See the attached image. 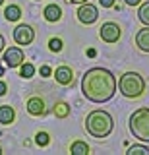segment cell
<instances>
[{
  "mask_svg": "<svg viewBox=\"0 0 149 155\" xmlns=\"http://www.w3.org/2000/svg\"><path fill=\"white\" fill-rule=\"evenodd\" d=\"M33 74H35V68H33V64H23L21 62V70H20V76L25 78V80H29V78H33Z\"/></svg>",
  "mask_w": 149,
  "mask_h": 155,
  "instance_id": "18",
  "label": "cell"
},
{
  "mask_svg": "<svg viewBox=\"0 0 149 155\" xmlns=\"http://www.w3.org/2000/svg\"><path fill=\"white\" fill-rule=\"evenodd\" d=\"M128 126L134 138H138L139 142H149V109L147 107L134 110Z\"/></svg>",
  "mask_w": 149,
  "mask_h": 155,
  "instance_id": "4",
  "label": "cell"
},
{
  "mask_svg": "<svg viewBox=\"0 0 149 155\" xmlns=\"http://www.w3.org/2000/svg\"><path fill=\"white\" fill-rule=\"evenodd\" d=\"M4 64H6L8 68H18L21 66V62L25 60V54H23V51L20 47H10L4 51Z\"/></svg>",
  "mask_w": 149,
  "mask_h": 155,
  "instance_id": "8",
  "label": "cell"
},
{
  "mask_svg": "<svg viewBox=\"0 0 149 155\" xmlns=\"http://www.w3.org/2000/svg\"><path fill=\"white\" fill-rule=\"evenodd\" d=\"M136 45L141 52H149V25H145L136 33Z\"/></svg>",
  "mask_w": 149,
  "mask_h": 155,
  "instance_id": "11",
  "label": "cell"
},
{
  "mask_svg": "<svg viewBox=\"0 0 149 155\" xmlns=\"http://www.w3.org/2000/svg\"><path fill=\"white\" fill-rule=\"evenodd\" d=\"M2 74H4V68H2V66H0V76H2Z\"/></svg>",
  "mask_w": 149,
  "mask_h": 155,
  "instance_id": "28",
  "label": "cell"
},
{
  "mask_svg": "<svg viewBox=\"0 0 149 155\" xmlns=\"http://www.w3.org/2000/svg\"><path fill=\"white\" fill-rule=\"evenodd\" d=\"M112 128H114L112 116L103 109L91 110L87 114V118H85V130H87V134L93 136V138H99V140L107 138V136L112 132Z\"/></svg>",
  "mask_w": 149,
  "mask_h": 155,
  "instance_id": "2",
  "label": "cell"
},
{
  "mask_svg": "<svg viewBox=\"0 0 149 155\" xmlns=\"http://www.w3.org/2000/svg\"><path fill=\"white\" fill-rule=\"evenodd\" d=\"M49 48H50L52 52H60L62 51V41H60L58 37H52L50 41H49Z\"/></svg>",
  "mask_w": 149,
  "mask_h": 155,
  "instance_id": "21",
  "label": "cell"
},
{
  "mask_svg": "<svg viewBox=\"0 0 149 155\" xmlns=\"http://www.w3.org/2000/svg\"><path fill=\"white\" fill-rule=\"evenodd\" d=\"M4 47H6V41H4V37H2V35H0V52L4 51Z\"/></svg>",
  "mask_w": 149,
  "mask_h": 155,
  "instance_id": "27",
  "label": "cell"
},
{
  "mask_svg": "<svg viewBox=\"0 0 149 155\" xmlns=\"http://www.w3.org/2000/svg\"><path fill=\"white\" fill-rule=\"evenodd\" d=\"M124 2H126L128 6H139V4H141V0H124Z\"/></svg>",
  "mask_w": 149,
  "mask_h": 155,
  "instance_id": "25",
  "label": "cell"
},
{
  "mask_svg": "<svg viewBox=\"0 0 149 155\" xmlns=\"http://www.w3.org/2000/svg\"><path fill=\"white\" fill-rule=\"evenodd\" d=\"M116 78L107 68H91L83 74L81 91L91 103H107L116 93Z\"/></svg>",
  "mask_w": 149,
  "mask_h": 155,
  "instance_id": "1",
  "label": "cell"
},
{
  "mask_svg": "<svg viewBox=\"0 0 149 155\" xmlns=\"http://www.w3.org/2000/svg\"><path fill=\"white\" fill-rule=\"evenodd\" d=\"M6 91H8V85L4 84V81H0V97H2V95H6Z\"/></svg>",
  "mask_w": 149,
  "mask_h": 155,
  "instance_id": "24",
  "label": "cell"
},
{
  "mask_svg": "<svg viewBox=\"0 0 149 155\" xmlns=\"http://www.w3.org/2000/svg\"><path fill=\"white\" fill-rule=\"evenodd\" d=\"M120 35H122V29H120V25L118 23H114V21H107V23H103L101 25V29H99V37L103 39L105 43H116L118 39H120Z\"/></svg>",
  "mask_w": 149,
  "mask_h": 155,
  "instance_id": "5",
  "label": "cell"
},
{
  "mask_svg": "<svg viewBox=\"0 0 149 155\" xmlns=\"http://www.w3.org/2000/svg\"><path fill=\"white\" fill-rule=\"evenodd\" d=\"M118 89L120 93L128 99H138L145 91V80L138 74V72H124L118 80Z\"/></svg>",
  "mask_w": 149,
  "mask_h": 155,
  "instance_id": "3",
  "label": "cell"
},
{
  "mask_svg": "<svg viewBox=\"0 0 149 155\" xmlns=\"http://www.w3.org/2000/svg\"><path fill=\"white\" fill-rule=\"evenodd\" d=\"M128 155H149V147H145V145H132L128 149Z\"/></svg>",
  "mask_w": 149,
  "mask_h": 155,
  "instance_id": "20",
  "label": "cell"
},
{
  "mask_svg": "<svg viewBox=\"0 0 149 155\" xmlns=\"http://www.w3.org/2000/svg\"><path fill=\"white\" fill-rule=\"evenodd\" d=\"M66 2H70V4H83V2H89V0H66Z\"/></svg>",
  "mask_w": 149,
  "mask_h": 155,
  "instance_id": "26",
  "label": "cell"
},
{
  "mask_svg": "<svg viewBox=\"0 0 149 155\" xmlns=\"http://www.w3.org/2000/svg\"><path fill=\"white\" fill-rule=\"evenodd\" d=\"M54 114H56V118H66V116L70 114V105H66V103H56V105H54Z\"/></svg>",
  "mask_w": 149,
  "mask_h": 155,
  "instance_id": "16",
  "label": "cell"
},
{
  "mask_svg": "<svg viewBox=\"0 0 149 155\" xmlns=\"http://www.w3.org/2000/svg\"><path fill=\"white\" fill-rule=\"evenodd\" d=\"M54 78L60 85H70L74 81V72H72L70 66H58L54 70Z\"/></svg>",
  "mask_w": 149,
  "mask_h": 155,
  "instance_id": "9",
  "label": "cell"
},
{
  "mask_svg": "<svg viewBox=\"0 0 149 155\" xmlns=\"http://www.w3.org/2000/svg\"><path fill=\"white\" fill-rule=\"evenodd\" d=\"M35 143L41 145V147H45V145L50 143V136L47 134V132H37V136H35Z\"/></svg>",
  "mask_w": 149,
  "mask_h": 155,
  "instance_id": "19",
  "label": "cell"
},
{
  "mask_svg": "<svg viewBox=\"0 0 149 155\" xmlns=\"http://www.w3.org/2000/svg\"><path fill=\"white\" fill-rule=\"evenodd\" d=\"M41 76H43V78L50 76V68H49V66H41Z\"/></svg>",
  "mask_w": 149,
  "mask_h": 155,
  "instance_id": "23",
  "label": "cell"
},
{
  "mask_svg": "<svg viewBox=\"0 0 149 155\" xmlns=\"http://www.w3.org/2000/svg\"><path fill=\"white\" fill-rule=\"evenodd\" d=\"M99 4L103 8H112L114 6V0H99Z\"/></svg>",
  "mask_w": 149,
  "mask_h": 155,
  "instance_id": "22",
  "label": "cell"
},
{
  "mask_svg": "<svg viewBox=\"0 0 149 155\" xmlns=\"http://www.w3.org/2000/svg\"><path fill=\"white\" fill-rule=\"evenodd\" d=\"M33 39H35V29L27 25V23H21V25L14 29V41L18 45H31Z\"/></svg>",
  "mask_w": 149,
  "mask_h": 155,
  "instance_id": "7",
  "label": "cell"
},
{
  "mask_svg": "<svg viewBox=\"0 0 149 155\" xmlns=\"http://www.w3.org/2000/svg\"><path fill=\"white\" fill-rule=\"evenodd\" d=\"M14 118H16V110H14V107L0 105V124L8 126V124L14 122Z\"/></svg>",
  "mask_w": 149,
  "mask_h": 155,
  "instance_id": "12",
  "label": "cell"
},
{
  "mask_svg": "<svg viewBox=\"0 0 149 155\" xmlns=\"http://www.w3.org/2000/svg\"><path fill=\"white\" fill-rule=\"evenodd\" d=\"M43 16H45L47 21L54 23L62 18V10H60V6H56V4H49V6L45 8V12H43Z\"/></svg>",
  "mask_w": 149,
  "mask_h": 155,
  "instance_id": "13",
  "label": "cell"
},
{
  "mask_svg": "<svg viewBox=\"0 0 149 155\" xmlns=\"http://www.w3.org/2000/svg\"><path fill=\"white\" fill-rule=\"evenodd\" d=\"M4 18H6L8 21H18V19L21 18V10H20V6H16V4H10V6L4 10Z\"/></svg>",
  "mask_w": 149,
  "mask_h": 155,
  "instance_id": "14",
  "label": "cell"
},
{
  "mask_svg": "<svg viewBox=\"0 0 149 155\" xmlns=\"http://www.w3.org/2000/svg\"><path fill=\"white\" fill-rule=\"evenodd\" d=\"M70 151L74 153V155H87V153H89V145L85 143V142H81V140H78V142L72 143Z\"/></svg>",
  "mask_w": 149,
  "mask_h": 155,
  "instance_id": "15",
  "label": "cell"
},
{
  "mask_svg": "<svg viewBox=\"0 0 149 155\" xmlns=\"http://www.w3.org/2000/svg\"><path fill=\"white\" fill-rule=\"evenodd\" d=\"M2 2H4V0H0V6H2Z\"/></svg>",
  "mask_w": 149,
  "mask_h": 155,
  "instance_id": "29",
  "label": "cell"
},
{
  "mask_svg": "<svg viewBox=\"0 0 149 155\" xmlns=\"http://www.w3.org/2000/svg\"><path fill=\"white\" fill-rule=\"evenodd\" d=\"M138 18H139V21H141L143 25H149V2H145V4H141V6H139Z\"/></svg>",
  "mask_w": 149,
  "mask_h": 155,
  "instance_id": "17",
  "label": "cell"
},
{
  "mask_svg": "<svg viewBox=\"0 0 149 155\" xmlns=\"http://www.w3.org/2000/svg\"><path fill=\"white\" fill-rule=\"evenodd\" d=\"M78 19H79L81 23H85V25H91V23H95V21L99 19V10H97V6H93V4H89V2L79 4Z\"/></svg>",
  "mask_w": 149,
  "mask_h": 155,
  "instance_id": "6",
  "label": "cell"
},
{
  "mask_svg": "<svg viewBox=\"0 0 149 155\" xmlns=\"http://www.w3.org/2000/svg\"><path fill=\"white\" fill-rule=\"evenodd\" d=\"M0 155H2V147H0Z\"/></svg>",
  "mask_w": 149,
  "mask_h": 155,
  "instance_id": "30",
  "label": "cell"
},
{
  "mask_svg": "<svg viewBox=\"0 0 149 155\" xmlns=\"http://www.w3.org/2000/svg\"><path fill=\"white\" fill-rule=\"evenodd\" d=\"M25 109H27V113L33 114V116H41V114H45V101H43L41 97H31V99L27 101Z\"/></svg>",
  "mask_w": 149,
  "mask_h": 155,
  "instance_id": "10",
  "label": "cell"
}]
</instances>
